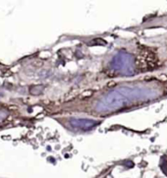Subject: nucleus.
I'll return each instance as SVG.
<instances>
[{"label":"nucleus","instance_id":"obj_6","mask_svg":"<svg viewBox=\"0 0 167 178\" xmlns=\"http://www.w3.org/2000/svg\"><path fill=\"white\" fill-rule=\"evenodd\" d=\"M94 44H99V45H105L106 42L103 41V39L97 38V39H94V41H93V42H90L89 45H94Z\"/></svg>","mask_w":167,"mask_h":178},{"label":"nucleus","instance_id":"obj_1","mask_svg":"<svg viewBox=\"0 0 167 178\" xmlns=\"http://www.w3.org/2000/svg\"><path fill=\"white\" fill-rule=\"evenodd\" d=\"M143 91L137 89L122 88L117 91H113L105 97L104 100L97 105L98 111H108L113 109H120L127 106L131 102L138 98H143Z\"/></svg>","mask_w":167,"mask_h":178},{"label":"nucleus","instance_id":"obj_5","mask_svg":"<svg viewBox=\"0 0 167 178\" xmlns=\"http://www.w3.org/2000/svg\"><path fill=\"white\" fill-rule=\"evenodd\" d=\"M42 90H43V86H37L32 88L31 93L33 95H39L40 93H42Z\"/></svg>","mask_w":167,"mask_h":178},{"label":"nucleus","instance_id":"obj_4","mask_svg":"<svg viewBox=\"0 0 167 178\" xmlns=\"http://www.w3.org/2000/svg\"><path fill=\"white\" fill-rule=\"evenodd\" d=\"M160 168L162 169L163 173H164L165 175H167V156H163L162 159H161Z\"/></svg>","mask_w":167,"mask_h":178},{"label":"nucleus","instance_id":"obj_2","mask_svg":"<svg viewBox=\"0 0 167 178\" xmlns=\"http://www.w3.org/2000/svg\"><path fill=\"white\" fill-rule=\"evenodd\" d=\"M133 65H134V58L129 53L120 52L116 55L112 62H111V67L114 70L123 72V73H132L133 72Z\"/></svg>","mask_w":167,"mask_h":178},{"label":"nucleus","instance_id":"obj_7","mask_svg":"<svg viewBox=\"0 0 167 178\" xmlns=\"http://www.w3.org/2000/svg\"><path fill=\"white\" fill-rule=\"evenodd\" d=\"M125 164H126V166H127V168H132V167L134 166V164H133V162L131 161V160L127 161V162H126Z\"/></svg>","mask_w":167,"mask_h":178},{"label":"nucleus","instance_id":"obj_3","mask_svg":"<svg viewBox=\"0 0 167 178\" xmlns=\"http://www.w3.org/2000/svg\"><path fill=\"white\" fill-rule=\"evenodd\" d=\"M70 124L72 125L74 128H78V129H82V130H89L92 128L97 126L99 124V122H95L93 120H89V119H73L70 120Z\"/></svg>","mask_w":167,"mask_h":178}]
</instances>
